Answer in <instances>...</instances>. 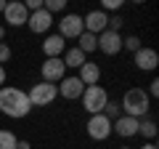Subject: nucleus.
<instances>
[{
  "instance_id": "f03ea898",
  "label": "nucleus",
  "mask_w": 159,
  "mask_h": 149,
  "mask_svg": "<svg viewBox=\"0 0 159 149\" xmlns=\"http://www.w3.org/2000/svg\"><path fill=\"white\" fill-rule=\"evenodd\" d=\"M148 104H151V99H148V93L143 91V88H130V91L125 93V99L119 101V107H122V112H125L127 117L141 120V117H146Z\"/></svg>"
},
{
  "instance_id": "f3484780",
  "label": "nucleus",
  "mask_w": 159,
  "mask_h": 149,
  "mask_svg": "<svg viewBox=\"0 0 159 149\" xmlns=\"http://www.w3.org/2000/svg\"><path fill=\"white\" fill-rule=\"evenodd\" d=\"M61 61H64V67H77V69H80L82 64L88 61V59H85V53L80 51L77 46H74V48H69V51L64 53V59H61Z\"/></svg>"
},
{
  "instance_id": "9d476101",
  "label": "nucleus",
  "mask_w": 159,
  "mask_h": 149,
  "mask_svg": "<svg viewBox=\"0 0 159 149\" xmlns=\"http://www.w3.org/2000/svg\"><path fill=\"white\" fill-rule=\"evenodd\" d=\"M111 133H117V136H122V138L138 136V120L135 117H127V115L117 117V120L111 123Z\"/></svg>"
},
{
  "instance_id": "b1692460",
  "label": "nucleus",
  "mask_w": 159,
  "mask_h": 149,
  "mask_svg": "<svg viewBox=\"0 0 159 149\" xmlns=\"http://www.w3.org/2000/svg\"><path fill=\"white\" fill-rule=\"evenodd\" d=\"M8 59H11V48H8L6 43H0V67H3Z\"/></svg>"
},
{
  "instance_id": "20e7f679",
  "label": "nucleus",
  "mask_w": 159,
  "mask_h": 149,
  "mask_svg": "<svg viewBox=\"0 0 159 149\" xmlns=\"http://www.w3.org/2000/svg\"><path fill=\"white\" fill-rule=\"evenodd\" d=\"M27 96H29V104H32V107H48V104L58 96V88L53 85V83H37V85L29 88Z\"/></svg>"
},
{
  "instance_id": "a878e982",
  "label": "nucleus",
  "mask_w": 159,
  "mask_h": 149,
  "mask_svg": "<svg viewBox=\"0 0 159 149\" xmlns=\"http://www.w3.org/2000/svg\"><path fill=\"white\" fill-rule=\"evenodd\" d=\"M122 6V0H103V8L106 11H114V8H119Z\"/></svg>"
},
{
  "instance_id": "aec40b11",
  "label": "nucleus",
  "mask_w": 159,
  "mask_h": 149,
  "mask_svg": "<svg viewBox=\"0 0 159 149\" xmlns=\"http://www.w3.org/2000/svg\"><path fill=\"white\" fill-rule=\"evenodd\" d=\"M103 115L109 117V120H117V117H122V107H119V101H111L109 99V104H106V109H103Z\"/></svg>"
},
{
  "instance_id": "7c9ffc66",
  "label": "nucleus",
  "mask_w": 159,
  "mask_h": 149,
  "mask_svg": "<svg viewBox=\"0 0 159 149\" xmlns=\"http://www.w3.org/2000/svg\"><path fill=\"white\" fill-rule=\"evenodd\" d=\"M0 11H6V0H0Z\"/></svg>"
},
{
  "instance_id": "39448f33",
  "label": "nucleus",
  "mask_w": 159,
  "mask_h": 149,
  "mask_svg": "<svg viewBox=\"0 0 159 149\" xmlns=\"http://www.w3.org/2000/svg\"><path fill=\"white\" fill-rule=\"evenodd\" d=\"M96 51L106 53V56H117V53L122 51V37H119V32L103 29V32L96 37Z\"/></svg>"
},
{
  "instance_id": "cd10ccee",
  "label": "nucleus",
  "mask_w": 159,
  "mask_h": 149,
  "mask_svg": "<svg viewBox=\"0 0 159 149\" xmlns=\"http://www.w3.org/2000/svg\"><path fill=\"white\" fill-rule=\"evenodd\" d=\"M16 149H32V147H29V141H16Z\"/></svg>"
},
{
  "instance_id": "bb28decb",
  "label": "nucleus",
  "mask_w": 159,
  "mask_h": 149,
  "mask_svg": "<svg viewBox=\"0 0 159 149\" xmlns=\"http://www.w3.org/2000/svg\"><path fill=\"white\" fill-rule=\"evenodd\" d=\"M151 96H159V80H151V85H148V99Z\"/></svg>"
},
{
  "instance_id": "2f4dec72",
  "label": "nucleus",
  "mask_w": 159,
  "mask_h": 149,
  "mask_svg": "<svg viewBox=\"0 0 159 149\" xmlns=\"http://www.w3.org/2000/svg\"><path fill=\"white\" fill-rule=\"evenodd\" d=\"M3 37H6V29H3V27H0V40H3Z\"/></svg>"
},
{
  "instance_id": "f8f14e48",
  "label": "nucleus",
  "mask_w": 159,
  "mask_h": 149,
  "mask_svg": "<svg viewBox=\"0 0 159 149\" xmlns=\"http://www.w3.org/2000/svg\"><path fill=\"white\" fill-rule=\"evenodd\" d=\"M51 24H53V16L43 8V11H34V13H29V19H27V27L32 29L34 35H43V32H48L51 29Z\"/></svg>"
},
{
  "instance_id": "6ab92c4d",
  "label": "nucleus",
  "mask_w": 159,
  "mask_h": 149,
  "mask_svg": "<svg viewBox=\"0 0 159 149\" xmlns=\"http://www.w3.org/2000/svg\"><path fill=\"white\" fill-rule=\"evenodd\" d=\"M138 133L146 136V138H154V136H157V123H154V120H146V117L138 120Z\"/></svg>"
},
{
  "instance_id": "dca6fc26",
  "label": "nucleus",
  "mask_w": 159,
  "mask_h": 149,
  "mask_svg": "<svg viewBox=\"0 0 159 149\" xmlns=\"http://www.w3.org/2000/svg\"><path fill=\"white\" fill-rule=\"evenodd\" d=\"M64 48H66V40H64L61 35H51V37H45V43H43V53H45L48 59H61Z\"/></svg>"
},
{
  "instance_id": "7ed1b4c3",
  "label": "nucleus",
  "mask_w": 159,
  "mask_h": 149,
  "mask_svg": "<svg viewBox=\"0 0 159 149\" xmlns=\"http://www.w3.org/2000/svg\"><path fill=\"white\" fill-rule=\"evenodd\" d=\"M80 99H82V107H85L90 115H103V109H106V104H109V93L103 91L101 85H88Z\"/></svg>"
},
{
  "instance_id": "c85d7f7f",
  "label": "nucleus",
  "mask_w": 159,
  "mask_h": 149,
  "mask_svg": "<svg viewBox=\"0 0 159 149\" xmlns=\"http://www.w3.org/2000/svg\"><path fill=\"white\" fill-rule=\"evenodd\" d=\"M3 83H6V69L0 67V88H3Z\"/></svg>"
},
{
  "instance_id": "412c9836",
  "label": "nucleus",
  "mask_w": 159,
  "mask_h": 149,
  "mask_svg": "<svg viewBox=\"0 0 159 149\" xmlns=\"http://www.w3.org/2000/svg\"><path fill=\"white\" fill-rule=\"evenodd\" d=\"M43 8L53 16V13H58V11H64V8H66V0H43Z\"/></svg>"
},
{
  "instance_id": "6e6552de",
  "label": "nucleus",
  "mask_w": 159,
  "mask_h": 149,
  "mask_svg": "<svg viewBox=\"0 0 159 149\" xmlns=\"http://www.w3.org/2000/svg\"><path fill=\"white\" fill-rule=\"evenodd\" d=\"M40 72H43V83H61L66 77V67H64L61 59H45Z\"/></svg>"
},
{
  "instance_id": "4468645a",
  "label": "nucleus",
  "mask_w": 159,
  "mask_h": 149,
  "mask_svg": "<svg viewBox=\"0 0 159 149\" xmlns=\"http://www.w3.org/2000/svg\"><path fill=\"white\" fill-rule=\"evenodd\" d=\"M56 88H58V93H61L64 99H69V101H72V99H80L82 91H85V85L80 83V77H64L61 85H56Z\"/></svg>"
},
{
  "instance_id": "2eb2a0df",
  "label": "nucleus",
  "mask_w": 159,
  "mask_h": 149,
  "mask_svg": "<svg viewBox=\"0 0 159 149\" xmlns=\"http://www.w3.org/2000/svg\"><path fill=\"white\" fill-rule=\"evenodd\" d=\"M80 83H82V85H98V80H101V67H98V64H93V61H85L82 64V67H80Z\"/></svg>"
},
{
  "instance_id": "0eeeda50",
  "label": "nucleus",
  "mask_w": 159,
  "mask_h": 149,
  "mask_svg": "<svg viewBox=\"0 0 159 149\" xmlns=\"http://www.w3.org/2000/svg\"><path fill=\"white\" fill-rule=\"evenodd\" d=\"M82 32H85V24H82V16H80V13H66V16L58 22V35H61L64 40L80 37Z\"/></svg>"
},
{
  "instance_id": "5701e85b",
  "label": "nucleus",
  "mask_w": 159,
  "mask_h": 149,
  "mask_svg": "<svg viewBox=\"0 0 159 149\" xmlns=\"http://www.w3.org/2000/svg\"><path fill=\"white\" fill-rule=\"evenodd\" d=\"M122 48H127V51H133V53H135L138 48H141V40H138L135 35H130V37H125V40H122Z\"/></svg>"
},
{
  "instance_id": "9b49d317",
  "label": "nucleus",
  "mask_w": 159,
  "mask_h": 149,
  "mask_svg": "<svg viewBox=\"0 0 159 149\" xmlns=\"http://www.w3.org/2000/svg\"><path fill=\"white\" fill-rule=\"evenodd\" d=\"M157 64H159V53L154 51V48H143L141 46L135 51V67L138 69H143V72H154Z\"/></svg>"
},
{
  "instance_id": "423d86ee",
  "label": "nucleus",
  "mask_w": 159,
  "mask_h": 149,
  "mask_svg": "<svg viewBox=\"0 0 159 149\" xmlns=\"http://www.w3.org/2000/svg\"><path fill=\"white\" fill-rule=\"evenodd\" d=\"M88 136L93 141H106L111 136V120L106 115H90V120H88Z\"/></svg>"
},
{
  "instance_id": "a211bd4d",
  "label": "nucleus",
  "mask_w": 159,
  "mask_h": 149,
  "mask_svg": "<svg viewBox=\"0 0 159 149\" xmlns=\"http://www.w3.org/2000/svg\"><path fill=\"white\" fill-rule=\"evenodd\" d=\"M77 40H80V46H77V48H80L82 53H85V56L96 51V35H90V32H82V35L77 37Z\"/></svg>"
},
{
  "instance_id": "393cba45",
  "label": "nucleus",
  "mask_w": 159,
  "mask_h": 149,
  "mask_svg": "<svg viewBox=\"0 0 159 149\" xmlns=\"http://www.w3.org/2000/svg\"><path fill=\"white\" fill-rule=\"evenodd\" d=\"M119 27H122V16H111V19H109V24H106V29H111V32H117Z\"/></svg>"
},
{
  "instance_id": "1a4fd4ad",
  "label": "nucleus",
  "mask_w": 159,
  "mask_h": 149,
  "mask_svg": "<svg viewBox=\"0 0 159 149\" xmlns=\"http://www.w3.org/2000/svg\"><path fill=\"white\" fill-rule=\"evenodd\" d=\"M3 16H6V22L11 24V27H24L29 19V11L24 8V3H6V11H3Z\"/></svg>"
},
{
  "instance_id": "f257e3e1",
  "label": "nucleus",
  "mask_w": 159,
  "mask_h": 149,
  "mask_svg": "<svg viewBox=\"0 0 159 149\" xmlns=\"http://www.w3.org/2000/svg\"><path fill=\"white\" fill-rule=\"evenodd\" d=\"M29 109H32V104H29V96L24 91H19V88H0V112L8 117H13V120H19V117H27Z\"/></svg>"
},
{
  "instance_id": "4be33fe9",
  "label": "nucleus",
  "mask_w": 159,
  "mask_h": 149,
  "mask_svg": "<svg viewBox=\"0 0 159 149\" xmlns=\"http://www.w3.org/2000/svg\"><path fill=\"white\" fill-rule=\"evenodd\" d=\"M0 149H16V136L11 131H0Z\"/></svg>"
},
{
  "instance_id": "ddd939ff",
  "label": "nucleus",
  "mask_w": 159,
  "mask_h": 149,
  "mask_svg": "<svg viewBox=\"0 0 159 149\" xmlns=\"http://www.w3.org/2000/svg\"><path fill=\"white\" fill-rule=\"evenodd\" d=\"M82 24H85V32H90V35H101L103 29H106V24H109V16L103 11H90L85 19H82Z\"/></svg>"
},
{
  "instance_id": "473e14b6",
  "label": "nucleus",
  "mask_w": 159,
  "mask_h": 149,
  "mask_svg": "<svg viewBox=\"0 0 159 149\" xmlns=\"http://www.w3.org/2000/svg\"><path fill=\"white\" fill-rule=\"evenodd\" d=\"M122 149H127V147H122Z\"/></svg>"
},
{
  "instance_id": "c756f323",
  "label": "nucleus",
  "mask_w": 159,
  "mask_h": 149,
  "mask_svg": "<svg viewBox=\"0 0 159 149\" xmlns=\"http://www.w3.org/2000/svg\"><path fill=\"white\" fill-rule=\"evenodd\" d=\"M141 149H159V147H157V144H143Z\"/></svg>"
}]
</instances>
